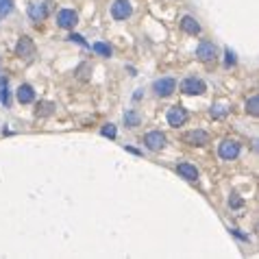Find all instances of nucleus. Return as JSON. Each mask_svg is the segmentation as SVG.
Segmentation results:
<instances>
[{
    "instance_id": "nucleus-1",
    "label": "nucleus",
    "mask_w": 259,
    "mask_h": 259,
    "mask_svg": "<svg viewBox=\"0 0 259 259\" xmlns=\"http://www.w3.org/2000/svg\"><path fill=\"white\" fill-rule=\"evenodd\" d=\"M181 91L187 96H201L207 91V85L202 83L201 79H196V76H187V79L181 83Z\"/></svg>"
},
{
    "instance_id": "nucleus-2",
    "label": "nucleus",
    "mask_w": 259,
    "mask_h": 259,
    "mask_svg": "<svg viewBox=\"0 0 259 259\" xmlns=\"http://www.w3.org/2000/svg\"><path fill=\"white\" fill-rule=\"evenodd\" d=\"M218 155H220L222 159H227V161L237 159V155H240V142H235V140H225L220 146H218Z\"/></svg>"
},
{
    "instance_id": "nucleus-3",
    "label": "nucleus",
    "mask_w": 259,
    "mask_h": 259,
    "mask_svg": "<svg viewBox=\"0 0 259 259\" xmlns=\"http://www.w3.org/2000/svg\"><path fill=\"white\" fill-rule=\"evenodd\" d=\"M196 57L201 61H213L218 57V48L213 42H207V39H202L201 44L196 46Z\"/></svg>"
},
{
    "instance_id": "nucleus-4",
    "label": "nucleus",
    "mask_w": 259,
    "mask_h": 259,
    "mask_svg": "<svg viewBox=\"0 0 259 259\" xmlns=\"http://www.w3.org/2000/svg\"><path fill=\"white\" fill-rule=\"evenodd\" d=\"M144 144H146V148L148 150L157 152V150H161L166 146V135L161 133V131H150V133L144 135Z\"/></svg>"
},
{
    "instance_id": "nucleus-5",
    "label": "nucleus",
    "mask_w": 259,
    "mask_h": 259,
    "mask_svg": "<svg viewBox=\"0 0 259 259\" xmlns=\"http://www.w3.org/2000/svg\"><path fill=\"white\" fill-rule=\"evenodd\" d=\"M152 89H155V94H157V96H161V98H166V96L174 94V89H176V81H174V79H170V76H166V79H159V81H155V85H152Z\"/></svg>"
},
{
    "instance_id": "nucleus-6",
    "label": "nucleus",
    "mask_w": 259,
    "mask_h": 259,
    "mask_svg": "<svg viewBox=\"0 0 259 259\" xmlns=\"http://www.w3.org/2000/svg\"><path fill=\"white\" fill-rule=\"evenodd\" d=\"M183 142L190 146H205L209 144V133L202 129H196V131H187L185 135H183Z\"/></svg>"
},
{
    "instance_id": "nucleus-7",
    "label": "nucleus",
    "mask_w": 259,
    "mask_h": 259,
    "mask_svg": "<svg viewBox=\"0 0 259 259\" xmlns=\"http://www.w3.org/2000/svg\"><path fill=\"white\" fill-rule=\"evenodd\" d=\"M190 118V114H187V109H183L181 105L172 107V109H168V124L170 126H183Z\"/></svg>"
},
{
    "instance_id": "nucleus-8",
    "label": "nucleus",
    "mask_w": 259,
    "mask_h": 259,
    "mask_svg": "<svg viewBox=\"0 0 259 259\" xmlns=\"http://www.w3.org/2000/svg\"><path fill=\"white\" fill-rule=\"evenodd\" d=\"M131 13H133V7H131L129 0H115V2L111 4V15H114V20H126Z\"/></svg>"
},
{
    "instance_id": "nucleus-9",
    "label": "nucleus",
    "mask_w": 259,
    "mask_h": 259,
    "mask_svg": "<svg viewBox=\"0 0 259 259\" xmlns=\"http://www.w3.org/2000/svg\"><path fill=\"white\" fill-rule=\"evenodd\" d=\"M15 55L18 57H22V59H30L35 55V44H33V39L30 37H20L18 39V46H15Z\"/></svg>"
},
{
    "instance_id": "nucleus-10",
    "label": "nucleus",
    "mask_w": 259,
    "mask_h": 259,
    "mask_svg": "<svg viewBox=\"0 0 259 259\" xmlns=\"http://www.w3.org/2000/svg\"><path fill=\"white\" fill-rule=\"evenodd\" d=\"M76 22H79V15L72 9H61L57 13V24L61 29H74Z\"/></svg>"
},
{
    "instance_id": "nucleus-11",
    "label": "nucleus",
    "mask_w": 259,
    "mask_h": 259,
    "mask_svg": "<svg viewBox=\"0 0 259 259\" xmlns=\"http://www.w3.org/2000/svg\"><path fill=\"white\" fill-rule=\"evenodd\" d=\"M29 15L35 22H44L48 18V4L46 2H30L29 4Z\"/></svg>"
},
{
    "instance_id": "nucleus-12",
    "label": "nucleus",
    "mask_w": 259,
    "mask_h": 259,
    "mask_svg": "<svg viewBox=\"0 0 259 259\" xmlns=\"http://www.w3.org/2000/svg\"><path fill=\"white\" fill-rule=\"evenodd\" d=\"M15 96H18L20 105H29V103H33V100H35V89H33V85H29V83L20 85L18 91H15Z\"/></svg>"
},
{
    "instance_id": "nucleus-13",
    "label": "nucleus",
    "mask_w": 259,
    "mask_h": 259,
    "mask_svg": "<svg viewBox=\"0 0 259 259\" xmlns=\"http://www.w3.org/2000/svg\"><path fill=\"white\" fill-rule=\"evenodd\" d=\"M176 172H179L183 179H187V181H198V170H196V166L187 164V161H183V164L176 166Z\"/></svg>"
},
{
    "instance_id": "nucleus-14",
    "label": "nucleus",
    "mask_w": 259,
    "mask_h": 259,
    "mask_svg": "<svg viewBox=\"0 0 259 259\" xmlns=\"http://www.w3.org/2000/svg\"><path fill=\"white\" fill-rule=\"evenodd\" d=\"M181 29L185 30L187 35H198L201 33V24H198L196 18H192V15H185V18L181 20Z\"/></svg>"
},
{
    "instance_id": "nucleus-15",
    "label": "nucleus",
    "mask_w": 259,
    "mask_h": 259,
    "mask_svg": "<svg viewBox=\"0 0 259 259\" xmlns=\"http://www.w3.org/2000/svg\"><path fill=\"white\" fill-rule=\"evenodd\" d=\"M0 103H2L4 107L11 105V96H9V79H7V76L0 81Z\"/></svg>"
},
{
    "instance_id": "nucleus-16",
    "label": "nucleus",
    "mask_w": 259,
    "mask_h": 259,
    "mask_svg": "<svg viewBox=\"0 0 259 259\" xmlns=\"http://www.w3.org/2000/svg\"><path fill=\"white\" fill-rule=\"evenodd\" d=\"M124 124H126V129H135V126H140V114H137V111H126L124 114Z\"/></svg>"
},
{
    "instance_id": "nucleus-17",
    "label": "nucleus",
    "mask_w": 259,
    "mask_h": 259,
    "mask_svg": "<svg viewBox=\"0 0 259 259\" xmlns=\"http://www.w3.org/2000/svg\"><path fill=\"white\" fill-rule=\"evenodd\" d=\"M246 114H251V115H259V96H251V98L246 100Z\"/></svg>"
},
{
    "instance_id": "nucleus-18",
    "label": "nucleus",
    "mask_w": 259,
    "mask_h": 259,
    "mask_svg": "<svg viewBox=\"0 0 259 259\" xmlns=\"http://www.w3.org/2000/svg\"><path fill=\"white\" fill-rule=\"evenodd\" d=\"M13 11V0H0V18H7Z\"/></svg>"
},
{
    "instance_id": "nucleus-19",
    "label": "nucleus",
    "mask_w": 259,
    "mask_h": 259,
    "mask_svg": "<svg viewBox=\"0 0 259 259\" xmlns=\"http://www.w3.org/2000/svg\"><path fill=\"white\" fill-rule=\"evenodd\" d=\"M91 48H94V53L103 55V57H111V48L107 44H103V42H96L94 46H91Z\"/></svg>"
},
{
    "instance_id": "nucleus-20",
    "label": "nucleus",
    "mask_w": 259,
    "mask_h": 259,
    "mask_svg": "<svg viewBox=\"0 0 259 259\" xmlns=\"http://www.w3.org/2000/svg\"><path fill=\"white\" fill-rule=\"evenodd\" d=\"M229 114V109L225 105H216V107H211V118H225V115Z\"/></svg>"
},
{
    "instance_id": "nucleus-21",
    "label": "nucleus",
    "mask_w": 259,
    "mask_h": 259,
    "mask_svg": "<svg viewBox=\"0 0 259 259\" xmlns=\"http://www.w3.org/2000/svg\"><path fill=\"white\" fill-rule=\"evenodd\" d=\"M53 109H55L53 103H39L37 105V115H50L53 114Z\"/></svg>"
},
{
    "instance_id": "nucleus-22",
    "label": "nucleus",
    "mask_w": 259,
    "mask_h": 259,
    "mask_svg": "<svg viewBox=\"0 0 259 259\" xmlns=\"http://www.w3.org/2000/svg\"><path fill=\"white\" fill-rule=\"evenodd\" d=\"M100 133H103L105 137H111V140H114V137L118 135V131H115V126H114V124H105L103 129H100Z\"/></svg>"
},
{
    "instance_id": "nucleus-23",
    "label": "nucleus",
    "mask_w": 259,
    "mask_h": 259,
    "mask_svg": "<svg viewBox=\"0 0 259 259\" xmlns=\"http://www.w3.org/2000/svg\"><path fill=\"white\" fill-rule=\"evenodd\" d=\"M225 57H227V59H225V63H227V65H235V61H237V59H235V53H233L231 48H227V50H225Z\"/></svg>"
},
{
    "instance_id": "nucleus-24",
    "label": "nucleus",
    "mask_w": 259,
    "mask_h": 259,
    "mask_svg": "<svg viewBox=\"0 0 259 259\" xmlns=\"http://www.w3.org/2000/svg\"><path fill=\"white\" fill-rule=\"evenodd\" d=\"M68 39H72V42H76V44H81V46H83V48H89V44L85 42V39L81 37V35H76V33H72V35H70Z\"/></svg>"
},
{
    "instance_id": "nucleus-25",
    "label": "nucleus",
    "mask_w": 259,
    "mask_h": 259,
    "mask_svg": "<svg viewBox=\"0 0 259 259\" xmlns=\"http://www.w3.org/2000/svg\"><path fill=\"white\" fill-rule=\"evenodd\" d=\"M229 205H231L233 209H240V207L244 205V201H242V198H237V196H233L231 201H229Z\"/></svg>"
},
{
    "instance_id": "nucleus-26",
    "label": "nucleus",
    "mask_w": 259,
    "mask_h": 259,
    "mask_svg": "<svg viewBox=\"0 0 259 259\" xmlns=\"http://www.w3.org/2000/svg\"><path fill=\"white\" fill-rule=\"evenodd\" d=\"M233 235H237V237H242V240H248V235H244V233H240V229H233Z\"/></svg>"
}]
</instances>
